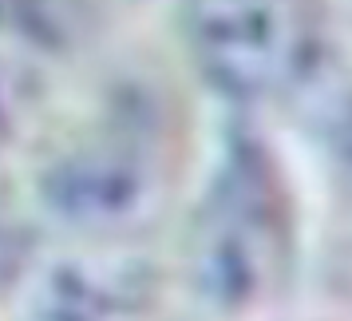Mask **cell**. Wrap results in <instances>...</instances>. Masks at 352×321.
Wrapping results in <instances>:
<instances>
[{
  "label": "cell",
  "instance_id": "obj_1",
  "mask_svg": "<svg viewBox=\"0 0 352 321\" xmlns=\"http://www.w3.org/2000/svg\"><path fill=\"white\" fill-rule=\"evenodd\" d=\"M182 175L175 99L146 76L111 80L83 115L44 139L36 203L76 242L127 246L170 207Z\"/></svg>",
  "mask_w": 352,
  "mask_h": 321
},
{
  "label": "cell",
  "instance_id": "obj_2",
  "mask_svg": "<svg viewBox=\"0 0 352 321\" xmlns=\"http://www.w3.org/2000/svg\"><path fill=\"white\" fill-rule=\"evenodd\" d=\"M297 218L285 171L254 131H234L198 194L182 238L190 298L210 318L238 321L285 289Z\"/></svg>",
  "mask_w": 352,
  "mask_h": 321
},
{
  "label": "cell",
  "instance_id": "obj_3",
  "mask_svg": "<svg viewBox=\"0 0 352 321\" xmlns=\"http://www.w3.org/2000/svg\"><path fill=\"white\" fill-rule=\"evenodd\" d=\"M178 24L194 72L241 107L301 92L324 52V0H182Z\"/></svg>",
  "mask_w": 352,
  "mask_h": 321
},
{
  "label": "cell",
  "instance_id": "obj_4",
  "mask_svg": "<svg viewBox=\"0 0 352 321\" xmlns=\"http://www.w3.org/2000/svg\"><path fill=\"white\" fill-rule=\"evenodd\" d=\"M155 282L127 246L80 242L24 278L16 321H146Z\"/></svg>",
  "mask_w": 352,
  "mask_h": 321
},
{
  "label": "cell",
  "instance_id": "obj_5",
  "mask_svg": "<svg viewBox=\"0 0 352 321\" xmlns=\"http://www.w3.org/2000/svg\"><path fill=\"white\" fill-rule=\"evenodd\" d=\"M60 52L36 24L0 12V183L40 155L56 127Z\"/></svg>",
  "mask_w": 352,
  "mask_h": 321
},
{
  "label": "cell",
  "instance_id": "obj_6",
  "mask_svg": "<svg viewBox=\"0 0 352 321\" xmlns=\"http://www.w3.org/2000/svg\"><path fill=\"white\" fill-rule=\"evenodd\" d=\"M324 143H329V171H333L336 194H340L344 210L352 214V96L336 107Z\"/></svg>",
  "mask_w": 352,
  "mask_h": 321
}]
</instances>
